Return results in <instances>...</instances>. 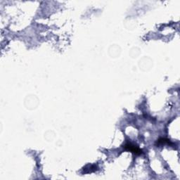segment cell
I'll use <instances>...</instances> for the list:
<instances>
[{
  "mask_svg": "<svg viewBox=\"0 0 180 180\" xmlns=\"http://www.w3.org/2000/svg\"><path fill=\"white\" fill-rule=\"evenodd\" d=\"M170 144V145H172V143L171 142L169 139H165V138H161V139H158V140L157 141V145L158 146H160V145H163V144Z\"/></svg>",
  "mask_w": 180,
  "mask_h": 180,
  "instance_id": "7a4b0ae2",
  "label": "cell"
},
{
  "mask_svg": "<svg viewBox=\"0 0 180 180\" xmlns=\"http://www.w3.org/2000/svg\"><path fill=\"white\" fill-rule=\"evenodd\" d=\"M123 147L126 151L133 153L136 154V155H140V154L142 153V151H141L139 148L134 146V144H131V143H127V144H125Z\"/></svg>",
  "mask_w": 180,
  "mask_h": 180,
  "instance_id": "6da1fadb",
  "label": "cell"
}]
</instances>
